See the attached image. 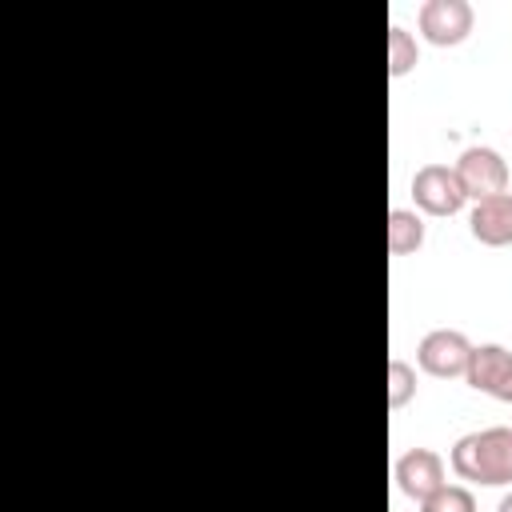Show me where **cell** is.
Here are the masks:
<instances>
[{
    "label": "cell",
    "mask_w": 512,
    "mask_h": 512,
    "mask_svg": "<svg viewBox=\"0 0 512 512\" xmlns=\"http://www.w3.org/2000/svg\"><path fill=\"white\" fill-rule=\"evenodd\" d=\"M448 464L460 480H472V484H492V488L512 484V428L496 424V428L460 436L452 444Z\"/></svg>",
    "instance_id": "obj_1"
},
{
    "label": "cell",
    "mask_w": 512,
    "mask_h": 512,
    "mask_svg": "<svg viewBox=\"0 0 512 512\" xmlns=\"http://www.w3.org/2000/svg\"><path fill=\"white\" fill-rule=\"evenodd\" d=\"M452 168H456V176H460V184H464V196L476 200V204H480V200H492V196H500V192H508V164H504V156H500L496 148H488V144L464 148Z\"/></svg>",
    "instance_id": "obj_2"
},
{
    "label": "cell",
    "mask_w": 512,
    "mask_h": 512,
    "mask_svg": "<svg viewBox=\"0 0 512 512\" xmlns=\"http://www.w3.org/2000/svg\"><path fill=\"white\" fill-rule=\"evenodd\" d=\"M412 200L428 216H456L468 204L464 184H460V176H456L452 164H424L412 176Z\"/></svg>",
    "instance_id": "obj_3"
},
{
    "label": "cell",
    "mask_w": 512,
    "mask_h": 512,
    "mask_svg": "<svg viewBox=\"0 0 512 512\" xmlns=\"http://www.w3.org/2000/svg\"><path fill=\"white\" fill-rule=\"evenodd\" d=\"M472 340L460 332V328H432L420 348H416V364L436 376V380H452V376H464L468 372V360H472Z\"/></svg>",
    "instance_id": "obj_4"
},
{
    "label": "cell",
    "mask_w": 512,
    "mask_h": 512,
    "mask_svg": "<svg viewBox=\"0 0 512 512\" xmlns=\"http://www.w3.org/2000/svg\"><path fill=\"white\" fill-rule=\"evenodd\" d=\"M472 24H476V12L468 0H424L420 4V32L436 48H452L468 40Z\"/></svg>",
    "instance_id": "obj_5"
},
{
    "label": "cell",
    "mask_w": 512,
    "mask_h": 512,
    "mask_svg": "<svg viewBox=\"0 0 512 512\" xmlns=\"http://www.w3.org/2000/svg\"><path fill=\"white\" fill-rule=\"evenodd\" d=\"M464 380H468L476 392L512 404V352H508L504 344H476Z\"/></svg>",
    "instance_id": "obj_6"
},
{
    "label": "cell",
    "mask_w": 512,
    "mask_h": 512,
    "mask_svg": "<svg viewBox=\"0 0 512 512\" xmlns=\"http://www.w3.org/2000/svg\"><path fill=\"white\" fill-rule=\"evenodd\" d=\"M392 472H396L400 492L412 496V500H428L440 484H448V480H444V460H440V452H432V448H408V452L396 460Z\"/></svg>",
    "instance_id": "obj_7"
},
{
    "label": "cell",
    "mask_w": 512,
    "mask_h": 512,
    "mask_svg": "<svg viewBox=\"0 0 512 512\" xmlns=\"http://www.w3.org/2000/svg\"><path fill=\"white\" fill-rule=\"evenodd\" d=\"M468 228H472V236H476L480 244H488V248L512 244V192H500V196H492V200L472 204Z\"/></svg>",
    "instance_id": "obj_8"
},
{
    "label": "cell",
    "mask_w": 512,
    "mask_h": 512,
    "mask_svg": "<svg viewBox=\"0 0 512 512\" xmlns=\"http://www.w3.org/2000/svg\"><path fill=\"white\" fill-rule=\"evenodd\" d=\"M424 244V216L416 208H392L388 212V252L408 256Z\"/></svg>",
    "instance_id": "obj_9"
},
{
    "label": "cell",
    "mask_w": 512,
    "mask_h": 512,
    "mask_svg": "<svg viewBox=\"0 0 512 512\" xmlns=\"http://www.w3.org/2000/svg\"><path fill=\"white\" fill-rule=\"evenodd\" d=\"M416 64H420L416 36H412L404 24H392V28H388V72H392V76H408Z\"/></svg>",
    "instance_id": "obj_10"
},
{
    "label": "cell",
    "mask_w": 512,
    "mask_h": 512,
    "mask_svg": "<svg viewBox=\"0 0 512 512\" xmlns=\"http://www.w3.org/2000/svg\"><path fill=\"white\" fill-rule=\"evenodd\" d=\"M420 512H476V496L464 484H440L428 500H420Z\"/></svg>",
    "instance_id": "obj_11"
},
{
    "label": "cell",
    "mask_w": 512,
    "mask_h": 512,
    "mask_svg": "<svg viewBox=\"0 0 512 512\" xmlns=\"http://www.w3.org/2000/svg\"><path fill=\"white\" fill-rule=\"evenodd\" d=\"M416 396V368L400 356L388 360V408H404Z\"/></svg>",
    "instance_id": "obj_12"
},
{
    "label": "cell",
    "mask_w": 512,
    "mask_h": 512,
    "mask_svg": "<svg viewBox=\"0 0 512 512\" xmlns=\"http://www.w3.org/2000/svg\"><path fill=\"white\" fill-rule=\"evenodd\" d=\"M496 512H512V492H508V496H500V504H496Z\"/></svg>",
    "instance_id": "obj_13"
}]
</instances>
